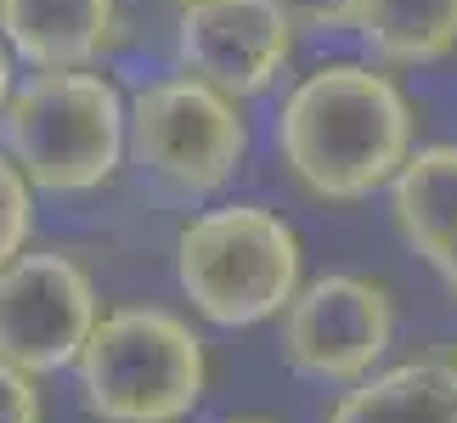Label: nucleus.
Wrapping results in <instances>:
<instances>
[{"instance_id": "obj_1", "label": "nucleus", "mask_w": 457, "mask_h": 423, "mask_svg": "<svg viewBox=\"0 0 457 423\" xmlns=\"http://www.w3.org/2000/svg\"><path fill=\"white\" fill-rule=\"evenodd\" d=\"M277 158L322 203H356L412 158V108L373 62H322L277 108Z\"/></svg>"}, {"instance_id": "obj_2", "label": "nucleus", "mask_w": 457, "mask_h": 423, "mask_svg": "<svg viewBox=\"0 0 457 423\" xmlns=\"http://www.w3.org/2000/svg\"><path fill=\"white\" fill-rule=\"evenodd\" d=\"M0 147L40 192H96L130 147V108L96 68H46L12 91Z\"/></svg>"}, {"instance_id": "obj_3", "label": "nucleus", "mask_w": 457, "mask_h": 423, "mask_svg": "<svg viewBox=\"0 0 457 423\" xmlns=\"http://www.w3.org/2000/svg\"><path fill=\"white\" fill-rule=\"evenodd\" d=\"M74 373L85 412L102 423H181L204 401L209 361L181 316L125 305L96 322Z\"/></svg>"}, {"instance_id": "obj_4", "label": "nucleus", "mask_w": 457, "mask_h": 423, "mask_svg": "<svg viewBox=\"0 0 457 423\" xmlns=\"http://www.w3.org/2000/svg\"><path fill=\"white\" fill-rule=\"evenodd\" d=\"M175 277L198 316L220 328H249L294 305L300 282V237L283 215L260 203L204 209L175 237Z\"/></svg>"}, {"instance_id": "obj_5", "label": "nucleus", "mask_w": 457, "mask_h": 423, "mask_svg": "<svg viewBox=\"0 0 457 423\" xmlns=\"http://www.w3.org/2000/svg\"><path fill=\"white\" fill-rule=\"evenodd\" d=\"M130 153L158 187L204 198L243 170L249 125L237 113V96L181 68L130 102Z\"/></svg>"}, {"instance_id": "obj_6", "label": "nucleus", "mask_w": 457, "mask_h": 423, "mask_svg": "<svg viewBox=\"0 0 457 423\" xmlns=\"http://www.w3.org/2000/svg\"><path fill=\"white\" fill-rule=\"evenodd\" d=\"M96 322V282L68 254L46 249L0 266V356L17 361L23 373L40 378L57 367H74Z\"/></svg>"}, {"instance_id": "obj_7", "label": "nucleus", "mask_w": 457, "mask_h": 423, "mask_svg": "<svg viewBox=\"0 0 457 423\" xmlns=\"http://www.w3.org/2000/svg\"><path fill=\"white\" fill-rule=\"evenodd\" d=\"M395 339L390 294L367 277H316L283 311V356L322 384H361Z\"/></svg>"}, {"instance_id": "obj_8", "label": "nucleus", "mask_w": 457, "mask_h": 423, "mask_svg": "<svg viewBox=\"0 0 457 423\" xmlns=\"http://www.w3.org/2000/svg\"><path fill=\"white\" fill-rule=\"evenodd\" d=\"M294 29L271 0H192L175 17V57L187 74L249 102L294 62Z\"/></svg>"}, {"instance_id": "obj_9", "label": "nucleus", "mask_w": 457, "mask_h": 423, "mask_svg": "<svg viewBox=\"0 0 457 423\" xmlns=\"http://www.w3.org/2000/svg\"><path fill=\"white\" fill-rule=\"evenodd\" d=\"M0 40L34 74L96 68L125 40V0H0Z\"/></svg>"}, {"instance_id": "obj_10", "label": "nucleus", "mask_w": 457, "mask_h": 423, "mask_svg": "<svg viewBox=\"0 0 457 423\" xmlns=\"http://www.w3.org/2000/svg\"><path fill=\"white\" fill-rule=\"evenodd\" d=\"M328 423H457V361H401L339 395Z\"/></svg>"}, {"instance_id": "obj_11", "label": "nucleus", "mask_w": 457, "mask_h": 423, "mask_svg": "<svg viewBox=\"0 0 457 423\" xmlns=\"http://www.w3.org/2000/svg\"><path fill=\"white\" fill-rule=\"evenodd\" d=\"M390 215L401 226V237L418 254L441 260V249L457 237V141H435L418 147L390 181Z\"/></svg>"}, {"instance_id": "obj_12", "label": "nucleus", "mask_w": 457, "mask_h": 423, "mask_svg": "<svg viewBox=\"0 0 457 423\" xmlns=\"http://www.w3.org/2000/svg\"><path fill=\"white\" fill-rule=\"evenodd\" d=\"M356 40L390 68H424L457 51V0H361Z\"/></svg>"}, {"instance_id": "obj_13", "label": "nucleus", "mask_w": 457, "mask_h": 423, "mask_svg": "<svg viewBox=\"0 0 457 423\" xmlns=\"http://www.w3.org/2000/svg\"><path fill=\"white\" fill-rule=\"evenodd\" d=\"M34 181L12 164V153L0 147V266H12L23 254V243L34 232Z\"/></svg>"}, {"instance_id": "obj_14", "label": "nucleus", "mask_w": 457, "mask_h": 423, "mask_svg": "<svg viewBox=\"0 0 457 423\" xmlns=\"http://www.w3.org/2000/svg\"><path fill=\"white\" fill-rule=\"evenodd\" d=\"M271 6L300 34H339V29L356 34V6L361 0H271Z\"/></svg>"}, {"instance_id": "obj_15", "label": "nucleus", "mask_w": 457, "mask_h": 423, "mask_svg": "<svg viewBox=\"0 0 457 423\" xmlns=\"http://www.w3.org/2000/svg\"><path fill=\"white\" fill-rule=\"evenodd\" d=\"M0 423H40V390L34 373L0 356Z\"/></svg>"}, {"instance_id": "obj_16", "label": "nucleus", "mask_w": 457, "mask_h": 423, "mask_svg": "<svg viewBox=\"0 0 457 423\" xmlns=\"http://www.w3.org/2000/svg\"><path fill=\"white\" fill-rule=\"evenodd\" d=\"M435 271H441V277H446V288L457 294V237H452L446 249H441V260H435Z\"/></svg>"}, {"instance_id": "obj_17", "label": "nucleus", "mask_w": 457, "mask_h": 423, "mask_svg": "<svg viewBox=\"0 0 457 423\" xmlns=\"http://www.w3.org/2000/svg\"><path fill=\"white\" fill-rule=\"evenodd\" d=\"M12 51H6V40H0V113H6V102H12Z\"/></svg>"}, {"instance_id": "obj_18", "label": "nucleus", "mask_w": 457, "mask_h": 423, "mask_svg": "<svg viewBox=\"0 0 457 423\" xmlns=\"http://www.w3.org/2000/svg\"><path fill=\"white\" fill-rule=\"evenodd\" d=\"M226 423H271V418H226Z\"/></svg>"}, {"instance_id": "obj_19", "label": "nucleus", "mask_w": 457, "mask_h": 423, "mask_svg": "<svg viewBox=\"0 0 457 423\" xmlns=\"http://www.w3.org/2000/svg\"><path fill=\"white\" fill-rule=\"evenodd\" d=\"M175 6H192V0H175Z\"/></svg>"}]
</instances>
